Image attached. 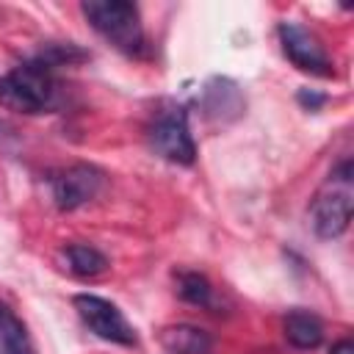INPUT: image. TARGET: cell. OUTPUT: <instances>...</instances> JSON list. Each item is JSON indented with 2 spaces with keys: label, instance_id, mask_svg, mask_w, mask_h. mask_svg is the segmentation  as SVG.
I'll return each mask as SVG.
<instances>
[{
  "label": "cell",
  "instance_id": "cell-10",
  "mask_svg": "<svg viewBox=\"0 0 354 354\" xmlns=\"http://www.w3.org/2000/svg\"><path fill=\"white\" fill-rule=\"evenodd\" d=\"M160 343H163L166 354H205L213 340H210V335H207L205 329H199V326L177 324V326L163 329Z\"/></svg>",
  "mask_w": 354,
  "mask_h": 354
},
{
  "label": "cell",
  "instance_id": "cell-16",
  "mask_svg": "<svg viewBox=\"0 0 354 354\" xmlns=\"http://www.w3.org/2000/svg\"><path fill=\"white\" fill-rule=\"evenodd\" d=\"M329 354H354V343H351L348 337H346V340H337Z\"/></svg>",
  "mask_w": 354,
  "mask_h": 354
},
{
  "label": "cell",
  "instance_id": "cell-8",
  "mask_svg": "<svg viewBox=\"0 0 354 354\" xmlns=\"http://www.w3.org/2000/svg\"><path fill=\"white\" fill-rule=\"evenodd\" d=\"M202 108H205V113H207L210 119L227 122V119L241 116V111H243V97H241V91H238V86H235L232 80H227V77H213V80H207L205 88H202Z\"/></svg>",
  "mask_w": 354,
  "mask_h": 354
},
{
  "label": "cell",
  "instance_id": "cell-9",
  "mask_svg": "<svg viewBox=\"0 0 354 354\" xmlns=\"http://www.w3.org/2000/svg\"><path fill=\"white\" fill-rule=\"evenodd\" d=\"M285 337L293 348H315L324 340V324L315 313L290 310L285 315Z\"/></svg>",
  "mask_w": 354,
  "mask_h": 354
},
{
  "label": "cell",
  "instance_id": "cell-11",
  "mask_svg": "<svg viewBox=\"0 0 354 354\" xmlns=\"http://www.w3.org/2000/svg\"><path fill=\"white\" fill-rule=\"evenodd\" d=\"M0 354H36L22 318L0 301Z\"/></svg>",
  "mask_w": 354,
  "mask_h": 354
},
{
  "label": "cell",
  "instance_id": "cell-14",
  "mask_svg": "<svg viewBox=\"0 0 354 354\" xmlns=\"http://www.w3.org/2000/svg\"><path fill=\"white\" fill-rule=\"evenodd\" d=\"M44 66H50V69H55V66H64V64H75V61H86L88 58V53L86 50H80L77 44H61V41H50V44H44L41 50H39V55H36Z\"/></svg>",
  "mask_w": 354,
  "mask_h": 354
},
{
  "label": "cell",
  "instance_id": "cell-7",
  "mask_svg": "<svg viewBox=\"0 0 354 354\" xmlns=\"http://www.w3.org/2000/svg\"><path fill=\"white\" fill-rule=\"evenodd\" d=\"M102 188V171L88 163H75L53 177V199L58 210H75L91 202Z\"/></svg>",
  "mask_w": 354,
  "mask_h": 354
},
{
  "label": "cell",
  "instance_id": "cell-15",
  "mask_svg": "<svg viewBox=\"0 0 354 354\" xmlns=\"http://www.w3.org/2000/svg\"><path fill=\"white\" fill-rule=\"evenodd\" d=\"M299 102H301L304 108H310V111H318V108L326 102V97H324V94H315V91L301 88V91H299Z\"/></svg>",
  "mask_w": 354,
  "mask_h": 354
},
{
  "label": "cell",
  "instance_id": "cell-1",
  "mask_svg": "<svg viewBox=\"0 0 354 354\" xmlns=\"http://www.w3.org/2000/svg\"><path fill=\"white\" fill-rule=\"evenodd\" d=\"M58 100V83L53 69L44 66L39 58H30L14 66L8 75L0 77V105L22 111V113H44Z\"/></svg>",
  "mask_w": 354,
  "mask_h": 354
},
{
  "label": "cell",
  "instance_id": "cell-6",
  "mask_svg": "<svg viewBox=\"0 0 354 354\" xmlns=\"http://www.w3.org/2000/svg\"><path fill=\"white\" fill-rule=\"evenodd\" d=\"M277 36H279L282 53L288 55V61L296 69L318 75V77H332L335 75V66L326 55V47L321 44V39L310 28H304L299 22H279Z\"/></svg>",
  "mask_w": 354,
  "mask_h": 354
},
{
  "label": "cell",
  "instance_id": "cell-2",
  "mask_svg": "<svg viewBox=\"0 0 354 354\" xmlns=\"http://www.w3.org/2000/svg\"><path fill=\"white\" fill-rule=\"evenodd\" d=\"M83 17L88 25L108 39L119 53L124 55H141L147 47L144 28H141V14L133 3L127 0H86L80 6Z\"/></svg>",
  "mask_w": 354,
  "mask_h": 354
},
{
  "label": "cell",
  "instance_id": "cell-13",
  "mask_svg": "<svg viewBox=\"0 0 354 354\" xmlns=\"http://www.w3.org/2000/svg\"><path fill=\"white\" fill-rule=\"evenodd\" d=\"M177 293H180L183 301L199 304V307H207L210 299H213V288H210L207 277H202L196 271H183L177 277Z\"/></svg>",
  "mask_w": 354,
  "mask_h": 354
},
{
  "label": "cell",
  "instance_id": "cell-12",
  "mask_svg": "<svg viewBox=\"0 0 354 354\" xmlns=\"http://www.w3.org/2000/svg\"><path fill=\"white\" fill-rule=\"evenodd\" d=\"M64 254H66L69 271L77 277H97L108 268V257L88 243H69L64 249Z\"/></svg>",
  "mask_w": 354,
  "mask_h": 354
},
{
  "label": "cell",
  "instance_id": "cell-5",
  "mask_svg": "<svg viewBox=\"0 0 354 354\" xmlns=\"http://www.w3.org/2000/svg\"><path fill=\"white\" fill-rule=\"evenodd\" d=\"M77 315L83 318V324L102 340L108 343H119V346H136L138 343V335L136 329L130 326V321L122 315V310L102 299V296H94V293H77L72 299Z\"/></svg>",
  "mask_w": 354,
  "mask_h": 354
},
{
  "label": "cell",
  "instance_id": "cell-4",
  "mask_svg": "<svg viewBox=\"0 0 354 354\" xmlns=\"http://www.w3.org/2000/svg\"><path fill=\"white\" fill-rule=\"evenodd\" d=\"M149 147L169 163L191 166L196 160V144L188 130V113L180 105H169L155 113L149 130H147Z\"/></svg>",
  "mask_w": 354,
  "mask_h": 354
},
{
  "label": "cell",
  "instance_id": "cell-3",
  "mask_svg": "<svg viewBox=\"0 0 354 354\" xmlns=\"http://www.w3.org/2000/svg\"><path fill=\"white\" fill-rule=\"evenodd\" d=\"M351 160L346 158L335 171H332V191H324L318 194V199L313 202V230L318 238L324 241H332V238H340L346 230H348V221H351V210H354V202H351Z\"/></svg>",
  "mask_w": 354,
  "mask_h": 354
}]
</instances>
